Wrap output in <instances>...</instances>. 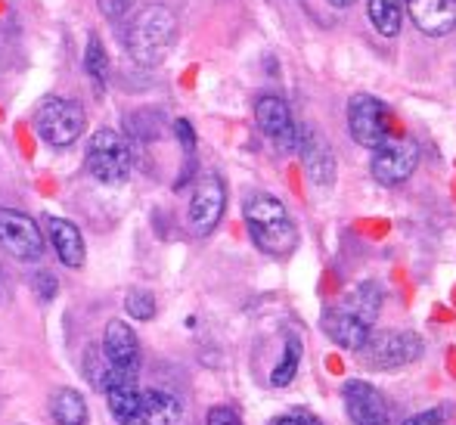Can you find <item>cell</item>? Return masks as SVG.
Here are the masks:
<instances>
[{"instance_id": "obj_17", "label": "cell", "mask_w": 456, "mask_h": 425, "mask_svg": "<svg viewBox=\"0 0 456 425\" xmlns=\"http://www.w3.org/2000/svg\"><path fill=\"white\" fill-rule=\"evenodd\" d=\"M183 407L171 391H140V425H177Z\"/></svg>"}, {"instance_id": "obj_24", "label": "cell", "mask_w": 456, "mask_h": 425, "mask_svg": "<svg viewBox=\"0 0 456 425\" xmlns=\"http://www.w3.org/2000/svg\"><path fill=\"white\" fill-rule=\"evenodd\" d=\"M106 66H109L106 50H102L100 37L91 35V41H87V50H85V69H87V75H91V78H96V81H102V78H106Z\"/></svg>"}, {"instance_id": "obj_21", "label": "cell", "mask_w": 456, "mask_h": 425, "mask_svg": "<svg viewBox=\"0 0 456 425\" xmlns=\"http://www.w3.org/2000/svg\"><path fill=\"white\" fill-rule=\"evenodd\" d=\"M372 29L382 37H397L403 25V0H370L366 4Z\"/></svg>"}, {"instance_id": "obj_6", "label": "cell", "mask_w": 456, "mask_h": 425, "mask_svg": "<svg viewBox=\"0 0 456 425\" xmlns=\"http://www.w3.org/2000/svg\"><path fill=\"white\" fill-rule=\"evenodd\" d=\"M416 165H419V143H416L413 137H391L388 134V137L372 150L370 174L376 177V184L397 186L413 177Z\"/></svg>"}, {"instance_id": "obj_31", "label": "cell", "mask_w": 456, "mask_h": 425, "mask_svg": "<svg viewBox=\"0 0 456 425\" xmlns=\"http://www.w3.org/2000/svg\"><path fill=\"white\" fill-rule=\"evenodd\" d=\"M332 6H338V10H345V6H351V4H357V0H330Z\"/></svg>"}, {"instance_id": "obj_26", "label": "cell", "mask_w": 456, "mask_h": 425, "mask_svg": "<svg viewBox=\"0 0 456 425\" xmlns=\"http://www.w3.org/2000/svg\"><path fill=\"white\" fill-rule=\"evenodd\" d=\"M267 425H323L314 413H305V410H289V413L273 416Z\"/></svg>"}, {"instance_id": "obj_5", "label": "cell", "mask_w": 456, "mask_h": 425, "mask_svg": "<svg viewBox=\"0 0 456 425\" xmlns=\"http://www.w3.org/2000/svg\"><path fill=\"white\" fill-rule=\"evenodd\" d=\"M85 109L72 100H62V96H50L41 102L35 115V127L41 134L44 143L50 146H72L75 140L85 134Z\"/></svg>"}, {"instance_id": "obj_15", "label": "cell", "mask_w": 456, "mask_h": 425, "mask_svg": "<svg viewBox=\"0 0 456 425\" xmlns=\"http://www.w3.org/2000/svg\"><path fill=\"white\" fill-rule=\"evenodd\" d=\"M102 351H106V357L112 360L115 366H121V370H131V372L140 370V341L125 320H112V323L106 326Z\"/></svg>"}, {"instance_id": "obj_18", "label": "cell", "mask_w": 456, "mask_h": 425, "mask_svg": "<svg viewBox=\"0 0 456 425\" xmlns=\"http://www.w3.org/2000/svg\"><path fill=\"white\" fill-rule=\"evenodd\" d=\"M345 311H351L354 317H361L363 323L376 326L379 320V311H382V286L372 280H363L345 295Z\"/></svg>"}, {"instance_id": "obj_2", "label": "cell", "mask_w": 456, "mask_h": 425, "mask_svg": "<svg viewBox=\"0 0 456 425\" xmlns=\"http://www.w3.org/2000/svg\"><path fill=\"white\" fill-rule=\"evenodd\" d=\"M177 41V16L162 4L143 6L127 25V53L140 66H159Z\"/></svg>"}, {"instance_id": "obj_29", "label": "cell", "mask_w": 456, "mask_h": 425, "mask_svg": "<svg viewBox=\"0 0 456 425\" xmlns=\"http://www.w3.org/2000/svg\"><path fill=\"white\" fill-rule=\"evenodd\" d=\"M175 134H177V140H181V146L186 152H192L196 150V131H192V125L186 119H177L175 121Z\"/></svg>"}, {"instance_id": "obj_1", "label": "cell", "mask_w": 456, "mask_h": 425, "mask_svg": "<svg viewBox=\"0 0 456 425\" xmlns=\"http://www.w3.org/2000/svg\"><path fill=\"white\" fill-rule=\"evenodd\" d=\"M246 227L252 233V242L265 255L286 257L298 246V227L292 215L271 192H252L246 199Z\"/></svg>"}, {"instance_id": "obj_11", "label": "cell", "mask_w": 456, "mask_h": 425, "mask_svg": "<svg viewBox=\"0 0 456 425\" xmlns=\"http://www.w3.org/2000/svg\"><path fill=\"white\" fill-rule=\"evenodd\" d=\"M305 162V171L311 177V184L317 186H332L336 184V152L332 143L317 131V127H298V150H295Z\"/></svg>"}, {"instance_id": "obj_27", "label": "cell", "mask_w": 456, "mask_h": 425, "mask_svg": "<svg viewBox=\"0 0 456 425\" xmlns=\"http://www.w3.org/2000/svg\"><path fill=\"white\" fill-rule=\"evenodd\" d=\"M205 425H242V420H240V413L230 407H211Z\"/></svg>"}, {"instance_id": "obj_12", "label": "cell", "mask_w": 456, "mask_h": 425, "mask_svg": "<svg viewBox=\"0 0 456 425\" xmlns=\"http://www.w3.org/2000/svg\"><path fill=\"white\" fill-rule=\"evenodd\" d=\"M342 401L354 425H388V401L376 385L363 382V379H348L342 388Z\"/></svg>"}, {"instance_id": "obj_9", "label": "cell", "mask_w": 456, "mask_h": 425, "mask_svg": "<svg viewBox=\"0 0 456 425\" xmlns=\"http://www.w3.org/2000/svg\"><path fill=\"white\" fill-rule=\"evenodd\" d=\"M255 121H258L261 134H265L280 152L298 150V125H295L286 100H280V96H273V94L258 96V102H255Z\"/></svg>"}, {"instance_id": "obj_19", "label": "cell", "mask_w": 456, "mask_h": 425, "mask_svg": "<svg viewBox=\"0 0 456 425\" xmlns=\"http://www.w3.org/2000/svg\"><path fill=\"white\" fill-rule=\"evenodd\" d=\"M106 404H109L112 420L118 425H140V388H137V382L109 388Z\"/></svg>"}, {"instance_id": "obj_25", "label": "cell", "mask_w": 456, "mask_h": 425, "mask_svg": "<svg viewBox=\"0 0 456 425\" xmlns=\"http://www.w3.org/2000/svg\"><path fill=\"white\" fill-rule=\"evenodd\" d=\"M447 422V410L444 407H428L422 413H413L410 420H403L401 425H444Z\"/></svg>"}, {"instance_id": "obj_7", "label": "cell", "mask_w": 456, "mask_h": 425, "mask_svg": "<svg viewBox=\"0 0 456 425\" xmlns=\"http://www.w3.org/2000/svg\"><path fill=\"white\" fill-rule=\"evenodd\" d=\"M224 208H227V186L217 174H205V177H199L196 190L190 196L186 224L196 236H208L221 224Z\"/></svg>"}, {"instance_id": "obj_13", "label": "cell", "mask_w": 456, "mask_h": 425, "mask_svg": "<svg viewBox=\"0 0 456 425\" xmlns=\"http://www.w3.org/2000/svg\"><path fill=\"white\" fill-rule=\"evenodd\" d=\"M320 330L326 332V339L336 341L345 351H361L366 345V339L372 336V326L363 323L361 317H354L351 311H345L342 305L326 307L323 317H320Z\"/></svg>"}, {"instance_id": "obj_14", "label": "cell", "mask_w": 456, "mask_h": 425, "mask_svg": "<svg viewBox=\"0 0 456 425\" xmlns=\"http://www.w3.org/2000/svg\"><path fill=\"white\" fill-rule=\"evenodd\" d=\"M403 6L422 35L444 37L456 31V0H403Z\"/></svg>"}, {"instance_id": "obj_28", "label": "cell", "mask_w": 456, "mask_h": 425, "mask_svg": "<svg viewBox=\"0 0 456 425\" xmlns=\"http://www.w3.org/2000/svg\"><path fill=\"white\" fill-rule=\"evenodd\" d=\"M35 289H37V295H41L44 301H50V298H56V289H60V282H56L53 274L41 270V274L35 276Z\"/></svg>"}, {"instance_id": "obj_30", "label": "cell", "mask_w": 456, "mask_h": 425, "mask_svg": "<svg viewBox=\"0 0 456 425\" xmlns=\"http://www.w3.org/2000/svg\"><path fill=\"white\" fill-rule=\"evenodd\" d=\"M96 4H100V10L106 19H121L127 10H131L134 0H96Z\"/></svg>"}, {"instance_id": "obj_16", "label": "cell", "mask_w": 456, "mask_h": 425, "mask_svg": "<svg viewBox=\"0 0 456 425\" xmlns=\"http://www.w3.org/2000/svg\"><path fill=\"white\" fill-rule=\"evenodd\" d=\"M47 233H50V242H53L56 255L66 267H81L87 257V249H85V236L81 230L75 227L72 221L66 217H47Z\"/></svg>"}, {"instance_id": "obj_23", "label": "cell", "mask_w": 456, "mask_h": 425, "mask_svg": "<svg viewBox=\"0 0 456 425\" xmlns=\"http://www.w3.org/2000/svg\"><path fill=\"white\" fill-rule=\"evenodd\" d=\"M125 311L131 314L134 320H152L156 317V298H152V292H146V289H131V292L125 295Z\"/></svg>"}, {"instance_id": "obj_3", "label": "cell", "mask_w": 456, "mask_h": 425, "mask_svg": "<svg viewBox=\"0 0 456 425\" xmlns=\"http://www.w3.org/2000/svg\"><path fill=\"white\" fill-rule=\"evenodd\" d=\"M87 171L106 186H121L131 177V143L112 127H102L87 143Z\"/></svg>"}, {"instance_id": "obj_20", "label": "cell", "mask_w": 456, "mask_h": 425, "mask_svg": "<svg viewBox=\"0 0 456 425\" xmlns=\"http://www.w3.org/2000/svg\"><path fill=\"white\" fill-rule=\"evenodd\" d=\"M50 416H53L56 425H85L87 401L75 388H60L50 397Z\"/></svg>"}, {"instance_id": "obj_22", "label": "cell", "mask_w": 456, "mask_h": 425, "mask_svg": "<svg viewBox=\"0 0 456 425\" xmlns=\"http://www.w3.org/2000/svg\"><path fill=\"white\" fill-rule=\"evenodd\" d=\"M298 364H301V341L295 339V336H289L286 347H282L280 364H276L273 372H271V385H273V388H286V385L295 379V372H298Z\"/></svg>"}, {"instance_id": "obj_10", "label": "cell", "mask_w": 456, "mask_h": 425, "mask_svg": "<svg viewBox=\"0 0 456 425\" xmlns=\"http://www.w3.org/2000/svg\"><path fill=\"white\" fill-rule=\"evenodd\" d=\"M0 246L19 261H37L44 255V236L35 217L12 208H0Z\"/></svg>"}, {"instance_id": "obj_4", "label": "cell", "mask_w": 456, "mask_h": 425, "mask_svg": "<svg viewBox=\"0 0 456 425\" xmlns=\"http://www.w3.org/2000/svg\"><path fill=\"white\" fill-rule=\"evenodd\" d=\"M357 354L366 370H401L426 354V341L416 332H379V336L366 339V345Z\"/></svg>"}, {"instance_id": "obj_8", "label": "cell", "mask_w": 456, "mask_h": 425, "mask_svg": "<svg viewBox=\"0 0 456 425\" xmlns=\"http://www.w3.org/2000/svg\"><path fill=\"white\" fill-rule=\"evenodd\" d=\"M348 131L354 143L376 150L388 137V106L372 94H354L348 100Z\"/></svg>"}]
</instances>
